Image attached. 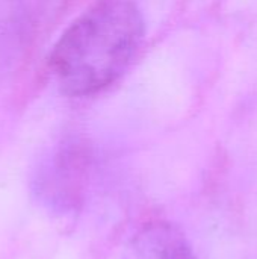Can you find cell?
Segmentation results:
<instances>
[{"mask_svg": "<svg viewBox=\"0 0 257 259\" xmlns=\"http://www.w3.org/2000/svg\"><path fill=\"white\" fill-rule=\"evenodd\" d=\"M144 36V20L130 0H98L56 41L50 68L71 97L94 96L129 67Z\"/></svg>", "mask_w": 257, "mask_h": 259, "instance_id": "6da1fadb", "label": "cell"}, {"mask_svg": "<svg viewBox=\"0 0 257 259\" xmlns=\"http://www.w3.org/2000/svg\"><path fill=\"white\" fill-rule=\"evenodd\" d=\"M121 259L198 258L180 228L170 222H150L130 238Z\"/></svg>", "mask_w": 257, "mask_h": 259, "instance_id": "7a4b0ae2", "label": "cell"}, {"mask_svg": "<svg viewBox=\"0 0 257 259\" xmlns=\"http://www.w3.org/2000/svg\"><path fill=\"white\" fill-rule=\"evenodd\" d=\"M29 39V20L23 0H0V77L21 61Z\"/></svg>", "mask_w": 257, "mask_h": 259, "instance_id": "3957f363", "label": "cell"}]
</instances>
